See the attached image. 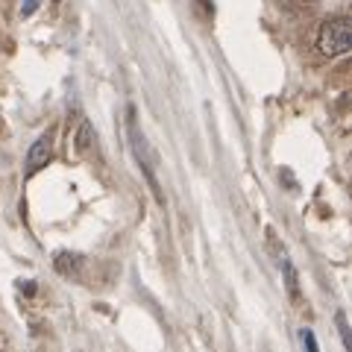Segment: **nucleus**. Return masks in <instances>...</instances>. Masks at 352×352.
I'll return each mask as SVG.
<instances>
[{"label": "nucleus", "instance_id": "nucleus-4", "mask_svg": "<svg viewBox=\"0 0 352 352\" xmlns=\"http://www.w3.org/2000/svg\"><path fill=\"white\" fill-rule=\"evenodd\" d=\"M88 135H91V126H88L85 120H82L80 135H76V150H80V153H85V150H88Z\"/></svg>", "mask_w": 352, "mask_h": 352}, {"label": "nucleus", "instance_id": "nucleus-7", "mask_svg": "<svg viewBox=\"0 0 352 352\" xmlns=\"http://www.w3.org/2000/svg\"><path fill=\"white\" fill-rule=\"evenodd\" d=\"M38 9V0H21V18H30Z\"/></svg>", "mask_w": 352, "mask_h": 352}, {"label": "nucleus", "instance_id": "nucleus-6", "mask_svg": "<svg viewBox=\"0 0 352 352\" xmlns=\"http://www.w3.org/2000/svg\"><path fill=\"white\" fill-rule=\"evenodd\" d=\"M338 329H340V338H344V346L349 349V329H346V314L338 311Z\"/></svg>", "mask_w": 352, "mask_h": 352}, {"label": "nucleus", "instance_id": "nucleus-8", "mask_svg": "<svg viewBox=\"0 0 352 352\" xmlns=\"http://www.w3.org/2000/svg\"><path fill=\"white\" fill-rule=\"evenodd\" d=\"M53 3H59V0H53Z\"/></svg>", "mask_w": 352, "mask_h": 352}, {"label": "nucleus", "instance_id": "nucleus-5", "mask_svg": "<svg viewBox=\"0 0 352 352\" xmlns=\"http://www.w3.org/2000/svg\"><path fill=\"white\" fill-rule=\"evenodd\" d=\"M302 346H305L308 352H320V349H317V338H314L311 329H302Z\"/></svg>", "mask_w": 352, "mask_h": 352}, {"label": "nucleus", "instance_id": "nucleus-3", "mask_svg": "<svg viewBox=\"0 0 352 352\" xmlns=\"http://www.w3.org/2000/svg\"><path fill=\"white\" fill-rule=\"evenodd\" d=\"M282 270H285V285H288V291L294 300H300V279H296V270H294V264L282 256Z\"/></svg>", "mask_w": 352, "mask_h": 352}, {"label": "nucleus", "instance_id": "nucleus-1", "mask_svg": "<svg viewBox=\"0 0 352 352\" xmlns=\"http://www.w3.org/2000/svg\"><path fill=\"white\" fill-rule=\"evenodd\" d=\"M352 47V18L349 15H332L320 24L317 32V50L326 59H338Z\"/></svg>", "mask_w": 352, "mask_h": 352}, {"label": "nucleus", "instance_id": "nucleus-2", "mask_svg": "<svg viewBox=\"0 0 352 352\" xmlns=\"http://www.w3.org/2000/svg\"><path fill=\"white\" fill-rule=\"evenodd\" d=\"M50 156H53V132H44V135H38L36 141H32V147L27 153V170L30 173L41 170L44 164L50 162Z\"/></svg>", "mask_w": 352, "mask_h": 352}]
</instances>
